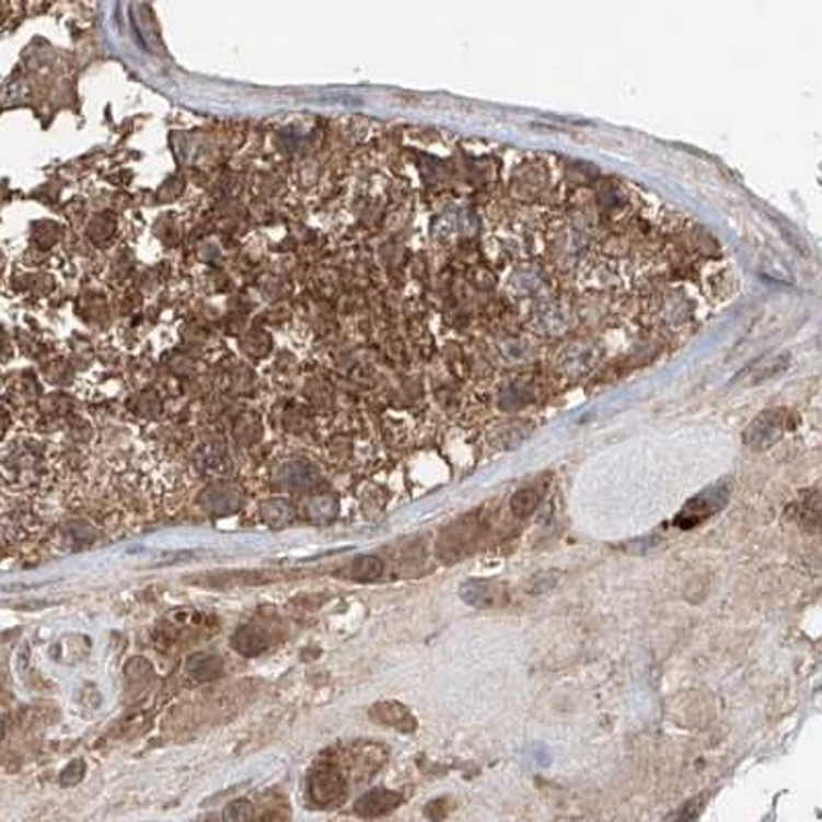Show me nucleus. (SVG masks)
<instances>
[{
  "label": "nucleus",
  "instance_id": "nucleus-11",
  "mask_svg": "<svg viewBox=\"0 0 822 822\" xmlns=\"http://www.w3.org/2000/svg\"><path fill=\"white\" fill-rule=\"evenodd\" d=\"M383 561L374 555H364V557H358L354 559L352 564H348L346 568L337 571V576H344V578H350V580H358V582H370V580H377L383 576Z\"/></svg>",
  "mask_w": 822,
  "mask_h": 822
},
{
  "label": "nucleus",
  "instance_id": "nucleus-3",
  "mask_svg": "<svg viewBox=\"0 0 822 822\" xmlns=\"http://www.w3.org/2000/svg\"><path fill=\"white\" fill-rule=\"evenodd\" d=\"M786 432V418L782 414H765L759 420L753 421L746 435V444L755 451L769 449L773 442H777Z\"/></svg>",
  "mask_w": 822,
  "mask_h": 822
},
{
  "label": "nucleus",
  "instance_id": "nucleus-10",
  "mask_svg": "<svg viewBox=\"0 0 822 822\" xmlns=\"http://www.w3.org/2000/svg\"><path fill=\"white\" fill-rule=\"evenodd\" d=\"M185 671H187V674L196 683H206V681L219 679L222 671H224V662H222V658H219V656L196 655L187 660Z\"/></svg>",
  "mask_w": 822,
  "mask_h": 822
},
{
  "label": "nucleus",
  "instance_id": "nucleus-7",
  "mask_svg": "<svg viewBox=\"0 0 822 822\" xmlns=\"http://www.w3.org/2000/svg\"><path fill=\"white\" fill-rule=\"evenodd\" d=\"M269 646H271V638H269L268 632L262 625H255V623L239 629L235 638H233V648L239 655L243 656L264 655Z\"/></svg>",
  "mask_w": 822,
  "mask_h": 822
},
{
  "label": "nucleus",
  "instance_id": "nucleus-13",
  "mask_svg": "<svg viewBox=\"0 0 822 822\" xmlns=\"http://www.w3.org/2000/svg\"><path fill=\"white\" fill-rule=\"evenodd\" d=\"M337 500L329 494L311 496L304 502V517L311 522H329L336 519Z\"/></svg>",
  "mask_w": 822,
  "mask_h": 822
},
{
  "label": "nucleus",
  "instance_id": "nucleus-14",
  "mask_svg": "<svg viewBox=\"0 0 822 822\" xmlns=\"http://www.w3.org/2000/svg\"><path fill=\"white\" fill-rule=\"evenodd\" d=\"M198 465L210 477H222L231 470L229 454L222 453L219 449H206L204 454H198Z\"/></svg>",
  "mask_w": 822,
  "mask_h": 822
},
{
  "label": "nucleus",
  "instance_id": "nucleus-17",
  "mask_svg": "<svg viewBox=\"0 0 822 822\" xmlns=\"http://www.w3.org/2000/svg\"><path fill=\"white\" fill-rule=\"evenodd\" d=\"M253 817H255V812H253L252 802H247V800H235V802L227 806V810L222 812L224 821H252Z\"/></svg>",
  "mask_w": 822,
  "mask_h": 822
},
{
  "label": "nucleus",
  "instance_id": "nucleus-16",
  "mask_svg": "<svg viewBox=\"0 0 822 822\" xmlns=\"http://www.w3.org/2000/svg\"><path fill=\"white\" fill-rule=\"evenodd\" d=\"M537 489H533V487H524V489H519V491L514 494V498H512L510 506H512V512H514L517 517H529V514L537 508Z\"/></svg>",
  "mask_w": 822,
  "mask_h": 822
},
{
  "label": "nucleus",
  "instance_id": "nucleus-12",
  "mask_svg": "<svg viewBox=\"0 0 822 822\" xmlns=\"http://www.w3.org/2000/svg\"><path fill=\"white\" fill-rule=\"evenodd\" d=\"M259 514H262V521L266 522L271 529H285L290 522H294V517H297L292 503L280 500V498L262 502Z\"/></svg>",
  "mask_w": 822,
  "mask_h": 822
},
{
  "label": "nucleus",
  "instance_id": "nucleus-18",
  "mask_svg": "<svg viewBox=\"0 0 822 822\" xmlns=\"http://www.w3.org/2000/svg\"><path fill=\"white\" fill-rule=\"evenodd\" d=\"M84 777V761L77 759V761H70L67 765V769L60 773V784L65 788H72L77 786Z\"/></svg>",
  "mask_w": 822,
  "mask_h": 822
},
{
  "label": "nucleus",
  "instance_id": "nucleus-19",
  "mask_svg": "<svg viewBox=\"0 0 822 822\" xmlns=\"http://www.w3.org/2000/svg\"><path fill=\"white\" fill-rule=\"evenodd\" d=\"M2 737H4V726L0 722V740H2Z\"/></svg>",
  "mask_w": 822,
  "mask_h": 822
},
{
  "label": "nucleus",
  "instance_id": "nucleus-2",
  "mask_svg": "<svg viewBox=\"0 0 822 822\" xmlns=\"http://www.w3.org/2000/svg\"><path fill=\"white\" fill-rule=\"evenodd\" d=\"M348 782L346 775L334 765H323L309 777V796L315 804L336 806L346 798Z\"/></svg>",
  "mask_w": 822,
  "mask_h": 822
},
{
  "label": "nucleus",
  "instance_id": "nucleus-8",
  "mask_svg": "<svg viewBox=\"0 0 822 822\" xmlns=\"http://www.w3.org/2000/svg\"><path fill=\"white\" fill-rule=\"evenodd\" d=\"M280 484H285L286 487H294V489H301V487L315 486L320 482V471L315 470L311 463L306 461H288L280 470H278V477H276Z\"/></svg>",
  "mask_w": 822,
  "mask_h": 822
},
{
  "label": "nucleus",
  "instance_id": "nucleus-5",
  "mask_svg": "<svg viewBox=\"0 0 822 822\" xmlns=\"http://www.w3.org/2000/svg\"><path fill=\"white\" fill-rule=\"evenodd\" d=\"M200 502L204 508H208V512L231 514L241 506V494L236 491V487L229 484H215L204 489Z\"/></svg>",
  "mask_w": 822,
  "mask_h": 822
},
{
  "label": "nucleus",
  "instance_id": "nucleus-15",
  "mask_svg": "<svg viewBox=\"0 0 822 822\" xmlns=\"http://www.w3.org/2000/svg\"><path fill=\"white\" fill-rule=\"evenodd\" d=\"M151 679L152 667L142 658H136L126 667V681H128L130 688H142Z\"/></svg>",
  "mask_w": 822,
  "mask_h": 822
},
{
  "label": "nucleus",
  "instance_id": "nucleus-6",
  "mask_svg": "<svg viewBox=\"0 0 822 822\" xmlns=\"http://www.w3.org/2000/svg\"><path fill=\"white\" fill-rule=\"evenodd\" d=\"M502 588L487 580H470L461 587V597L465 603L477 609H494L502 603Z\"/></svg>",
  "mask_w": 822,
  "mask_h": 822
},
{
  "label": "nucleus",
  "instance_id": "nucleus-9",
  "mask_svg": "<svg viewBox=\"0 0 822 822\" xmlns=\"http://www.w3.org/2000/svg\"><path fill=\"white\" fill-rule=\"evenodd\" d=\"M370 716L383 726H391V728H397L402 732H412L416 728V718L403 707L402 704H395V702H385V704H377L372 707Z\"/></svg>",
  "mask_w": 822,
  "mask_h": 822
},
{
  "label": "nucleus",
  "instance_id": "nucleus-1",
  "mask_svg": "<svg viewBox=\"0 0 822 822\" xmlns=\"http://www.w3.org/2000/svg\"><path fill=\"white\" fill-rule=\"evenodd\" d=\"M730 491H732L730 482H723V479L707 487L702 494H697L693 500L685 503L681 514L674 519V524L681 526V529L699 526L702 522L711 519L714 514H718L722 510L723 506L730 500Z\"/></svg>",
  "mask_w": 822,
  "mask_h": 822
},
{
  "label": "nucleus",
  "instance_id": "nucleus-4",
  "mask_svg": "<svg viewBox=\"0 0 822 822\" xmlns=\"http://www.w3.org/2000/svg\"><path fill=\"white\" fill-rule=\"evenodd\" d=\"M402 794L397 791H389V789H372L369 794H364L358 802H356V812L360 817H383L386 812L395 810L397 806L402 804Z\"/></svg>",
  "mask_w": 822,
  "mask_h": 822
}]
</instances>
